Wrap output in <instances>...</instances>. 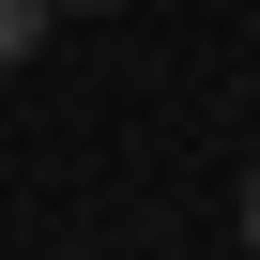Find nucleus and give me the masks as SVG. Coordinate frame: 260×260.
Segmentation results:
<instances>
[{
	"label": "nucleus",
	"instance_id": "1",
	"mask_svg": "<svg viewBox=\"0 0 260 260\" xmlns=\"http://www.w3.org/2000/svg\"><path fill=\"white\" fill-rule=\"evenodd\" d=\"M46 16H61V0H0V77H16V61L46 46Z\"/></svg>",
	"mask_w": 260,
	"mask_h": 260
},
{
	"label": "nucleus",
	"instance_id": "2",
	"mask_svg": "<svg viewBox=\"0 0 260 260\" xmlns=\"http://www.w3.org/2000/svg\"><path fill=\"white\" fill-rule=\"evenodd\" d=\"M245 260H260V169H245Z\"/></svg>",
	"mask_w": 260,
	"mask_h": 260
}]
</instances>
